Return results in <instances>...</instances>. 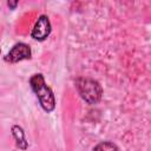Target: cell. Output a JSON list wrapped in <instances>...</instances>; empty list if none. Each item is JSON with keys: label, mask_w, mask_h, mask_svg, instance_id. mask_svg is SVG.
Here are the masks:
<instances>
[{"label": "cell", "mask_w": 151, "mask_h": 151, "mask_svg": "<svg viewBox=\"0 0 151 151\" xmlns=\"http://www.w3.org/2000/svg\"><path fill=\"white\" fill-rule=\"evenodd\" d=\"M29 84H31V87H32L33 92L37 94L41 107L46 112L53 111L54 107H55L54 94H53L52 90L46 85L44 77L40 73L39 74H34V76L31 77Z\"/></svg>", "instance_id": "1"}, {"label": "cell", "mask_w": 151, "mask_h": 151, "mask_svg": "<svg viewBox=\"0 0 151 151\" xmlns=\"http://www.w3.org/2000/svg\"><path fill=\"white\" fill-rule=\"evenodd\" d=\"M76 86L80 97L86 103L94 105L98 104L99 100L101 99L103 88L97 80L90 78H79L76 81Z\"/></svg>", "instance_id": "2"}, {"label": "cell", "mask_w": 151, "mask_h": 151, "mask_svg": "<svg viewBox=\"0 0 151 151\" xmlns=\"http://www.w3.org/2000/svg\"><path fill=\"white\" fill-rule=\"evenodd\" d=\"M31 55H32V52H31L29 46L27 44L19 42L12 47V50L5 57V60L8 63H18L21 60L31 59Z\"/></svg>", "instance_id": "3"}, {"label": "cell", "mask_w": 151, "mask_h": 151, "mask_svg": "<svg viewBox=\"0 0 151 151\" xmlns=\"http://www.w3.org/2000/svg\"><path fill=\"white\" fill-rule=\"evenodd\" d=\"M50 33H51V22H50L48 17L40 15L38 18V21L34 25V28H33L32 33H31L32 38L35 39V40L42 41L50 35Z\"/></svg>", "instance_id": "4"}, {"label": "cell", "mask_w": 151, "mask_h": 151, "mask_svg": "<svg viewBox=\"0 0 151 151\" xmlns=\"http://www.w3.org/2000/svg\"><path fill=\"white\" fill-rule=\"evenodd\" d=\"M12 133H13V137H14V139L17 142V145L21 150H26L27 149V142H26V138H25L24 130L19 125H14L12 127Z\"/></svg>", "instance_id": "5"}, {"label": "cell", "mask_w": 151, "mask_h": 151, "mask_svg": "<svg viewBox=\"0 0 151 151\" xmlns=\"http://www.w3.org/2000/svg\"><path fill=\"white\" fill-rule=\"evenodd\" d=\"M92 151H118V147L111 142H101L96 145Z\"/></svg>", "instance_id": "6"}, {"label": "cell", "mask_w": 151, "mask_h": 151, "mask_svg": "<svg viewBox=\"0 0 151 151\" xmlns=\"http://www.w3.org/2000/svg\"><path fill=\"white\" fill-rule=\"evenodd\" d=\"M17 5H18V2H17V1H15V2H8V6H9V7H13V8H14Z\"/></svg>", "instance_id": "7"}, {"label": "cell", "mask_w": 151, "mask_h": 151, "mask_svg": "<svg viewBox=\"0 0 151 151\" xmlns=\"http://www.w3.org/2000/svg\"><path fill=\"white\" fill-rule=\"evenodd\" d=\"M0 52H1V50H0Z\"/></svg>", "instance_id": "8"}]
</instances>
